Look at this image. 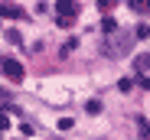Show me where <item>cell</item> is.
Listing matches in <instances>:
<instances>
[{"label": "cell", "mask_w": 150, "mask_h": 140, "mask_svg": "<svg viewBox=\"0 0 150 140\" xmlns=\"http://www.w3.org/2000/svg\"><path fill=\"white\" fill-rule=\"evenodd\" d=\"M134 124H137V134H140L144 140H150V121H147V117H137Z\"/></svg>", "instance_id": "6"}, {"label": "cell", "mask_w": 150, "mask_h": 140, "mask_svg": "<svg viewBox=\"0 0 150 140\" xmlns=\"http://www.w3.org/2000/svg\"><path fill=\"white\" fill-rule=\"evenodd\" d=\"M85 111H88V114H98V111H101V104H98V101H88Z\"/></svg>", "instance_id": "9"}, {"label": "cell", "mask_w": 150, "mask_h": 140, "mask_svg": "<svg viewBox=\"0 0 150 140\" xmlns=\"http://www.w3.org/2000/svg\"><path fill=\"white\" fill-rule=\"evenodd\" d=\"M0 16H4V20H23L26 13H23V7H16V4H7V0H4V4H0Z\"/></svg>", "instance_id": "4"}, {"label": "cell", "mask_w": 150, "mask_h": 140, "mask_svg": "<svg viewBox=\"0 0 150 140\" xmlns=\"http://www.w3.org/2000/svg\"><path fill=\"white\" fill-rule=\"evenodd\" d=\"M7 39H10V42H20V39H23V36H20V33H16V30H7Z\"/></svg>", "instance_id": "12"}, {"label": "cell", "mask_w": 150, "mask_h": 140, "mask_svg": "<svg viewBox=\"0 0 150 140\" xmlns=\"http://www.w3.org/2000/svg\"><path fill=\"white\" fill-rule=\"evenodd\" d=\"M114 30H117V23H114L111 16H105V20H101V33L108 36V33H114Z\"/></svg>", "instance_id": "8"}, {"label": "cell", "mask_w": 150, "mask_h": 140, "mask_svg": "<svg viewBox=\"0 0 150 140\" xmlns=\"http://www.w3.org/2000/svg\"><path fill=\"white\" fill-rule=\"evenodd\" d=\"M105 49H108V56H124V52H131V36H127V33H121V30L108 33Z\"/></svg>", "instance_id": "1"}, {"label": "cell", "mask_w": 150, "mask_h": 140, "mask_svg": "<svg viewBox=\"0 0 150 140\" xmlns=\"http://www.w3.org/2000/svg\"><path fill=\"white\" fill-rule=\"evenodd\" d=\"M134 36H137V39H147V36H150V26H137V33H134Z\"/></svg>", "instance_id": "10"}, {"label": "cell", "mask_w": 150, "mask_h": 140, "mask_svg": "<svg viewBox=\"0 0 150 140\" xmlns=\"http://www.w3.org/2000/svg\"><path fill=\"white\" fill-rule=\"evenodd\" d=\"M56 13H59V26L69 30L75 13H79V4H75V0H56Z\"/></svg>", "instance_id": "2"}, {"label": "cell", "mask_w": 150, "mask_h": 140, "mask_svg": "<svg viewBox=\"0 0 150 140\" xmlns=\"http://www.w3.org/2000/svg\"><path fill=\"white\" fill-rule=\"evenodd\" d=\"M117 88H121V91H131V88H134V82H131V78H121V85H117Z\"/></svg>", "instance_id": "11"}, {"label": "cell", "mask_w": 150, "mask_h": 140, "mask_svg": "<svg viewBox=\"0 0 150 140\" xmlns=\"http://www.w3.org/2000/svg\"><path fill=\"white\" fill-rule=\"evenodd\" d=\"M131 4V10H137V13H147L150 10V0H127Z\"/></svg>", "instance_id": "7"}, {"label": "cell", "mask_w": 150, "mask_h": 140, "mask_svg": "<svg viewBox=\"0 0 150 140\" xmlns=\"http://www.w3.org/2000/svg\"><path fill=\"white\" fill-rule=\"evenodd\" d=\"M134 68H137V72L144 75L147 68H150V52H140V56H134Z\"/></svg>", "instance_id": "5"}, {"label": "cell", "mask_w": 150, "mask_h": 140, "mask_svg": "<svg viewBox=\"0 0 150 140\" xmlns=\"http://www.w3.org/2000/svg\"><path fill=\"white\" fill-rule=\"evenodd\" d=\"M114 4H117V0H98V7H101V10H111Z\"/></svg>", "instance_id": "13"}, {"label": "cell", "mask_w": 150, "mask_h": 140, "mask_svg": "<svg viewBox=\"0 0 150 140\" xmlns=\"http://www.w3.org/2000/svg\"><path fill=\"white\" fill-rule=\"evenodd\" d=\"M0 68H4V75L10 82H23V75H26V72H23V62H16V59H4Z\"/></svg>", "instance_id": "3"}]
</instances>
